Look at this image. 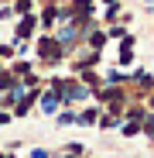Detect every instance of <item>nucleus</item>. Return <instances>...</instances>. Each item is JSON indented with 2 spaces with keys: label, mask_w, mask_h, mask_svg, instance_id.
<instances>
[{
  "label": "nucleus",
  "mask_w": 154,
  "mask_h": 158,
  "mask_svg": "<svg viewBox=\"0 0 154 158\" xmlns=\"http://www.w3.org/2000/svg\"><path fill=\"white\" fill-rule=\"evenodd\" d=\"M10 117H14V114H0V127H4V124H10Z\"/></svg>",
  "instance_id": "2eb2a0df"
},
{
  "label": "nucleus",
  "mask_w": 154,
  "mask_h": 158,
  "mask_svg": "<svg viewBox=\"0 0 154 158\" xmlns=\"http://www.w3.org/2000/svg\"><path fill=\"white\" fill-rule=\"evenodd\" d=\"M144 134L154 141V117H144Z\"/></svg>",
  "instance_id": "f8f14e48"
},
{
  "label": "nucleus",
  "mask_w": 154,
  "mask_h": 158,
  "mask_svg": "<svg viewBox=\"0 0 154 158\" xmlns=\"http://www.w3.org/2000/svg\"><path fill=\"white\" fill-rule=\"evenodd\" d=\"M137 131H140V124H137V120H127V124H123V134H127V138L137 134Z\"/></svg>",
  "instance_id": "9b49d317"
},
{
  "label": "nucleus",
  "mask_w": 154,
  "mask_h": 158,
  "mask_svg": "<svg viewBox=\"0 0 154 158\" xmlns=\"http://www.w3.org/2000/svg\"><path fill=\"white\" fill-rule=\"evenodd\" d=\"M38 96H41L38 89H31V93H24V96H21V100L14 103V117H24V114H28V110L34 107V100H38Z\"/></svg>",
  "instance_id": "7ed1b4c3"
},
{
  "label": "nucleus",
  "mask_w": 154,
  "mask_h": 158,
  "mask_svg": "<svg viewBox=\"0 0 154 158\" xmlns=\"http://www.w3.org/2000/svg\"><path fill=\"white\" fill-rule=\"evenodd\" d=\"M55 17H58V7H55V4H48V7L41 10V17H38V21L45 24V28H51V24H55Z\"/></svg>",
  "instance_id": "39448f33"
},
{
  "label": "nucleus",
  "mask_w": 154,
  "mask_h": 158,
  "mask_svg": "<svg viewBox=\"0 0 154 158\" xmlns=\"http://www.w3.org/2000/svg\"><path fill=\"white\" fill-rule=\"evenodd\" d=\"M34 24H38V17H34V14H24V17H21V24H17V31H14V35H17V41H28V38L34 35Z\"/></svg>",
  "instance_id": "f03ea898"
},
{
  "label": "nucleus",
  "mask_w": 154,
  "mask_h": 158,
  "mask_svg": "<svg viewBox=\"0 0 154 158\" xmlns=\"http://www.w3.org/2000/svg\"><path fill=\"white\" fill-rule=\"evenodd\" d=\"M31 158H51V155H48L45 148H34V151H31Z\"/></svg>",
  "instance_id": "4468645a"
},
{
  "label": "nucleus",
  "mask_w": 154,
  "mask_h": 158,
  "mask_svg": "<svg viewBox=\"0 0 154 158\" xmlns=\"http://www.w3.org/2000/svg\"><path fill=\"white\" fill-rule=\"evenodd\" d=\"M0 158H10V155H0Z\"/></svg>",
  "instance_id": "f3484780"
},
{
  "label": "nucleus",
  "mask_w": 154,
  "mask_h": 158,
  "mask_svg": "<svg viewBox=\"0 0 154 158\" xmlns=\"http://www.w3.org/2000/svg\"><path fill=\"white\" fill-rule=\"evenodd\" d=\"M38 103H41V114H55V110L62 107V103H58V93H55V89L41 93V96H38Z\"/></svg>",
  "instance_id": "20e7f679"
},
{
  "label": "nucleus",
  "mask_w": 154,
  "mask_h": 158,
  "mask_svg": "<svg viewBox=\"0 0 154 158\" xmlns=\"http://www.w3.org/2000/svg\"><path fill=\"white\" fill-rule=\"evenodd\" d=\"M144 117H147V114H144L140 107H130V110H127V120H137V124H140Z\"/></svg>",
  "instance_id": "1a4fd4ad"
},
{
  "label": "nucleus",
  "mask_w": 154,
  "mask_h": 158,
  "mask_svg": "<svg viewBox=\"0 0 154 158\" xmlns=\"http://www.w3.org/2000/svg\"><path fill=\"white\" fill-rule=\"evenodd\" d=\"M89 45H93V48L99 52L103 45H106V35H103V31H96V35H89Z\"/></svg>",
  "instance_id": "6e6552de"
},
{
  "label": "nucleus",
  "mask_w": 154,
  "mask_h": 158,
  "mask_svg": "<svg viewBox=\"0 0 154 158\" xmlns=\"http://www.w3.org/2000/svg\"><path fill=\"white\" fill-rule=\"evenodd\" d=\"M106 38H127V31H123V28H110V35H106Z\"/></svg>",
  "instance_id": "ddd939ff"
},
{
  "label": "nucleus",
  "mask_w": 154,
  "mask_h": 158,
  "mask_svg": "<svg viewBox=\"0 0 154 158\" xmlns=\"http://www.w3.org/2000/svg\"><path fill=\"white\" fill-rule=\"evenodd\" d=\"M58 124H62V127H69V124H79V114L65 110V114H58Z\"/></svg>",
  "instance_id": "0eeeda50"
},
{
  "label": "nucleus",
  "mask_w": 154,
  "mask_h": 158,
  "mask_svg": "<svg viewBox=\"0 0 154 158\" xmlns=\"http://www.w3.org/2000/svg\"><path fill=\"white\" fill-rule=\"evenodd\" d=\"M151 107H154V96H151Z\"/></svg>",
  "instance_id": "dca6fc26"
},
{
  "label": "nucleus",
  "mask_w": 154,
  "mask_h": 158,
  "mask_svg": "<svg viewBox=\"0 0 154 158\" xmlns=\"http://www.w3.org/2000/svg\"><path fill=\"white\" fill-rule=\"evenodd\" d=\"M38 55H41V62H48V65H55V62H62V55H65V48L58 45V38H51V35H45V38H38Z\"/></svg>",
  "instance_id": "f257e3e1"
},
{
  "label": "nucleus",
  "mask_w": 154,
  "mask_h": 158,
  "mask_svg": "<svg viewBox=\"0 0 154 158\" xmlns=\"http://www.w3.org/2000/svg\"><path fill=\"white\" fill-rule=\"evenodd\" d=\"M28 10H31V0H17V4H14V14H21V17L28 14Z\"/></svg>",
  "instance_id": "9d476101"
},
{
  "label": "nucleus",
  "mask_w": 154,
  "mask_h": 158,
  "mask_svg": "<svg viewBox=\"0 0 154 158\" xmlns=\"http://www.w3.org/2000/svg\"><path fill=\"white\" fill-rule=\"evenodd\" d=\"M96 120H99V110H96V107H89V110L79 114V124H96Z\"/></svg>",
  "instance_id": "423d86ee"
}]
</instances>
